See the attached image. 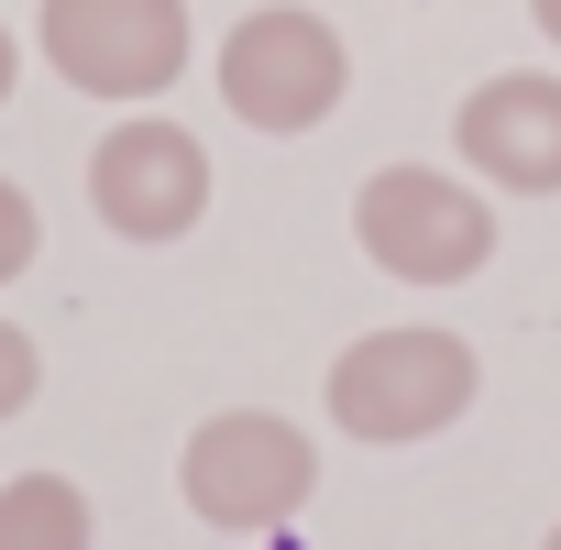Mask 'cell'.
<instances>
[{"mask_svg":"<svg viewBox=\"0 0 561 550\" xmlns=\"http://www.w3.org/2000/svg\"><path fill=\"white\" fill-rule=\"evenodd\" d=\"M342 89H353V56L298 0H264L220 34V111L242 133H320L342 111Z\"/></svg>","mask_w":561,"mask_h":550,"instance_id":"1","label":"cell"},{"mask_svg":"<svg viewBox=\"0 0 561 550\" xmlns=\"http://www.w3.org/2000/svg\"><path fill=\"white\" fill-rule=\"evenodd\" d=\"M309 484H320V451H309L298 419H275V408H220L176 451V495L209 528H275V517L309 506Z\"/></svg>","mask_w":561,"mask_h":550,"instance_id":"2","label":"cell"},{"mask_svg":"<svg viewBox=\"0 0 561 550\" xmlns=\"http://www.w3.org/2000/svg\"><path fill=\"white\" fill-rule=\"evenodd\" d=\"M473 342L451 331H364L342 364H331V419L353 440H430L473 408Z\"/></svg>","mask_w":561,"mask_h":550,"instance_id":"3","label":"cell"},{"mask_svg":"<svg viewBox=\"0 0 561 550\" xmlns=\"http://www.w3.org/2000/svg\"><path fill=\"white\" fill-rule=\"evenodd\" d=\"M34 45L89 100H165L187 78V0H45Z\"/></svg>","mask_w":561,"mask_h":550,"instance_id":"4","label":"cell"},{"mask_svg":"<svg viewBox=\"0 0 561 550\" xmlns=\"http://www.w3.org/2000/svg\"><path fill=\"white\" fill-rule=\"evenodd\" d=\"M89 209H100V231H122V242H187L198 220H209V144L187 133V122H165V111H122L100 144H89Z\"/></svg>","mask_w":561,"mask_h":550,"instance_id":"5","label":"cell"},{"mask_svg":"<svg viewBox=\"0 0 561 550\" xmlns=\"http://www.w3.org/2000/svg\"><path fill=\"white\" fill-rule=\"evenodd\" d=\"M353 242L386 275H408V287H462L495 253V209L462 176H440V165H375L364 198H353Z\"/></svg>","mask_w":561,"mask_h":550,"instance_id":"6","label":"cell"},{"mask_svg":"<svg viewBox=\"0 0 561 550\" xmlns=\"http://www.w3.org/2000/svg\"><path fill=\"white\" fill-rule=\"evenodd\" d=\"M451 154L484 165L517 198H550L561 187V78H528V67L517 78H484L462 100V122H451Z\"/></svg>","mask_w":561,"mask_h":550,"instance_id":"7","label":"cell"},{"mask_svg":"<svg viewBox=\"0 0 561 550\" xmlns=\"http://www.w3.org/2000/svg\"><path fill=\"white\" fill-rule=\"evenodd\" d=\"M0 550H100V517L67 473H12L0 484Z\"/></svg>","mask_w":561,"mask_h":550,"instance_id":"8","label":"cell"},{"mask_svg":"<svg viewBox=\"0 0 561 550\" xmlns=\"http://www.w3.org/2000/svg\"><path fill=\"white\" fill-rule=\"evenodd\" d=\"M34 253H45V209H34L12 176H0V287H12V275H23Z\"/></svg>","mask_w":561,"mask_h":550,"instance_id":"9","label":"cell"},{"mask_svg":"<svg viewBox=\"0 0 561 550\" xmlns=\"http://www.w3.org/2000/svg\"><path fill=\"white\" fill-rule=\"evenodd\" d=\"M34 386H45L34 331H12V320H0V419H23V408H34Z\"/></svg>","mask_w":561,"mask_h":550,"instance_id":"10","label":"cell"},{"mask_svg":"<svg viewBox=\"0 0 561 550\" xmlns=\"http://www.w3.org/2000/svg\"><path fill=\"white\" fill-rule=\"evenodd\" d=\"M12 89H23V34L0 23V100H12Z\"/></svg>","mask_w":561,"mask_h":550,"instance_id":"11","label":"cell"},{"mask_svg":"<svg viewBox=\"0 0 561 550\" xmlns=\"http://www.w3.org/2000/svg\"><path fill=\"white\" fill-rule=\"evenodd\" d=\"M528 12H539V34H550V45H561V0H528Z\"/></svg>","mask_w":561,"mask_h":550,"instance_id":"12","label":"cell"},{"mask_svg":"<svg viewBox=\"0 0 561 550\" xmlns=\"http://www.w3.org/2000/svg\"><path fill=\"white\" fill-rule=\"evenodd\" d=\"M550 550H561V528H550Z\"/></svg>","mask_w":561,"mask_h":550,"instance_id":"13","label":"cell"}]
</instances>
